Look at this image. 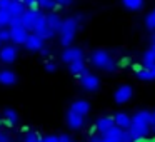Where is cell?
Here are the masks:
<instances>
[{"label": "cell", "instance_id": "obj_24", "mask_svg": "<svg viewBox=\"0 0 155 142\" xmlns=\"http://www.w3.org/2000/svg\"><path fill=\"white\" fill-rule=\"evenodd\" d=\"M37 5H38V8L47 10V12H55L58 8L55 0H37Z\"/></svg>", "mask_w": 155, "mask_h": 142}, {"label": "cell", "instance_id": "obj_12", "mask_svg": "<svg viewBox=\"0 0 155 142\" xmlns=\"http://www.w3.org/2000/svg\"><path fill=\"white\" fill-rule=\"evenodd\" d=\"M45 19H47V25L52 29V30L55 32V34H58V30H60L62 27V22H64V19L60 17V15L57 14V12H48V14H45Z\"/></svg>", "mask_w": 155, "mask_h": 142}, {"label": "cell", "instance_id": "obj_26", "mask_svg": "<svg viewBox=\"0 0 155 142\" xmlns=\"http://www.w3.org/2000/svg\"><path fill=\"white\" fill-rule=\"evenodd\" d=\"M122 4L128 10H140L143 7V0H122Z\"/></svg>", "mask_w": 155, "mask_h": 142}, {"label": "cell", "instance_id": "obj_1", "mask_svg": "<svg viewBox=\"0 0 155 142\" xmlns=\"http://www.w3.org/2000/svg\"><path fill=\"white\" fill-rule=\"evenodd\" d=\"M90 62H92L94 67H97L98 70H104V72H112L117 67V64H115V60L112 59V55L108 54L107 50H104V49H97V50L92 52Z\"/></svg>", "mask_w": 155, "mask_h": 142}, {"label": "cell", "instance_id": "obj_42", "mask_svg": "<svg viewBox=\"0 0 155 142\" xmlns=\"http://www.w3.org/2000/svg\"><path fill=\"white\" fill-rule=\"evenodd\" d=\"M152 42L155 44V32H153V35H152Z\"/></svg>", "mask_w": 155, "mask_h": 142}, {"label": "cell", "instance_id": "obj_31", "mask_svg": "<svg viewBox=\"0 0 155 142\" xmlns=\"http://www.w3.org/2000/svg\"><path fill=\"white\" fill-rule=\"evenodd\" d=\"M120 142H138V140L130 130H124V134H122V137H120Z\"/></svg>", "mask_w": 155, "mask_h": 142}, {"label": "cell", "instance_id": "obj_41", "mask_svg": "<svg viewBox=\"0 0 155 142\" xmlns=\"http://www.w3.org/2000/svg\"><path fill=\"white\" fill-rule=\"evenodd\" d=\"M12 0H0V8H8Z\"/></svg>", "mask_w": 155, "mask_h": 142}, {"label": "cell", "instance_id": "obj_29", "mask_svg": "<svg viewBox=\"0 0 155 142\" xmlns=\"http://www.w3.org/2000/svg\"><path fill=\"white\" fill-rule=\"evenodd\" d=\"M7 42H10V29L4 27V29H0V44L4 45Z\"/></svg>", "mask_w": 155, "mask_h": 142}, {"label": "cell", "instance_id": "obj_17", "mask_svg": "<svg viewBox=\"0 0 155 142\" xmlns=\"http://www.w3.org/2000/svg\"><path fill=\"white\" fill-rule=\"evenodd\" d=\"M128 130H130L132 134L137 137V140H142V139H145L148 134H150V127H147V125H142V124H134V122L130 124Z\"/></svg>", "mask_w": 155, "mask_h": 142}, {"label": "cell", "instance_id": "obj_3", "mask_svg": "<svg viewBox=\"0 0 155 142\" xmlns=\"http://www.w3.org/2000/svg\"><path fill=\"white\" fill-rule=\"evenodd\" d=\"M28 37V30H25L22 27L20 19H14L10 24V42H14V45H24L25 40Z\"/></svg>", "mask_w": 155, "mask_h": 142}, {"label": "cell", "instance_id": "obj_32", "mask_svg": "<svg viewBox=\"0 0 155 142\" xmlns=\"http://www.w3.org/2000/svg\"><path fill=\"white\" fill-rule=\"evenodd\" d=\"M24 142H42V137L37 134V132H28V134L25 135Z\"/></svg>", "mask_w": 155, "mask_h": 142}, {"label": "cell", "instance_id": "obj_9", "mask_svg": "<svg viewBox=\"0 0 155 142\" xmlns=\"http://www.w3.org/2000/svg\"><path fill=\"white\" fill-rule=\"evenodd\" d=\"M132 95H134V89H132L130 85H120V87L115 90L114 99H115L117 104H125V102H128L132 99Z\"/></svg>", "mask_w": 155, "mask_h": 142}, {"label": "cell", "instance_id": "obj_22", "mask_svg": "<svg viewBox=\"0 0 155 142\" xmlns=\"http://www.w3.org/2000/svg\"><path fill=\"white\" fill-rule=\"evenodd\" d=\"M122 134H124V129L117 127V125H114V127H110L107 132L104 134L105 139H108V140H115V142H120V137Z\"/></svg>", "mask_w": 155, "mask_h": 142}, {"label": "cell", "instance_id": "obj_43", "mask_svg": "<svg viewBox=\"0 0 155 142\" xmlns=\"http://www.w3.org/2000/svg\"><path fill=\"white\" fill-rule=\"evenodd\" d=\"M150 49H152V50L155 52V44H152V47H150Z\"/></svg>", "mask_w": 155, "mask_h": 142}, {"label": "cell", "instance_id": "obj_39", "mask_svg": "<svg viewBox=\"0 0 155 142\" xmlns=\"http://www.w3.org/2000/svg\"><path fill=\"white\" fill-rule=\"evenodd\" d=\"M58 139H60V142H74V139H72L70 135H65V134L58 135Z\"/></svg>", "mask_w": 155, "mask_h": 142}, {"label": "cell", "instance_id": "obj_34", "mask_svg": "<svg viewBox=\"0 0 155 142\" xmlns=\"http://www.w3.org/2000/svg\"><path fill=\"white\" fill-rule=\"evenodd\" d=\"M24 5H25V8H38L37 0H24Z\"/></svg>", "mask_w": 155, "mask_h": 142}, {"label": "cell", "instance_id": "obj_15", "mask_svg": "<svg viewBox=\"0 0 155 142\" xmlns=\"http://www.w3.org/2000/svg\"><path fill=\"white\" fill-rule=\"evenodd\" d=\"M150 119H152V110H137L132 115V122L134 124H142L150 127Z\"/></svg>", "mask_w": 155, "mask_h": 142}, {"label": "cell", "instance_id": "obj_44", "mask_svg": "<svg viewBox=\"0 0 155 142\" xmlns=\"http://www.w3.org/2000/svg\"><path fill=\"white\" fill-rule=\"evenodd\" d=\"M150 132H155V127H152V129H150Z\"/></svg>", "mask_w": 155, "mask_h": 142}, {"label": "cell", "instance_id": "obj_46", "mask_svg": "<svg viewBox=\"0 0 155 142\" xmlns=\"http://www.w3.org/2000/svg\"><path fill=\"white\" fill-rule=\"evenodd\" d=\"M0 49H2V44H0Z\"/></svg>", "mask_w": 155, "mask_h": 142}, {"label": "cell", "instance_id": "obj_35", "mask_svg": "<svg viewBox=\"0 0 155 142\" xmlns=\"http://www.w3.org/2000/svg\"><path fill=\"white\" fill-rule=\"evenodd\" d=\"M57 2V7H70L74 4V0H55Z\"/></svg>", "mask_w": 155, "mask_h": 142}, {"label": "cell", "instance_id": "obj_23", "mask_svg": "<svg viewBox=\"0 0 155 142\" xmlns=\"http://www.w3.org/2000/svg\"><path fill=\"white\" fill-rule=\"evenodd\" d=\"M12 20H14V17H12V14L7 8H0V29L10 27Z\"/></svg>", "mask_w": 155, "mask_h": 142}, {"label": "cell", "instance_id": "obj_20", "mask_svg": "<svg viewBox=\"0 0 155 142\" xmlns=\"http://www.w3.org/2000/svg\"><path fill=\"white\" fill-rule=\"evenodd\" d=\"M138 79L145 82H152L155 80V65H150V67H143L138 70Z\"/></svg>", "mask_w": 155, "mask_h": 142}, {"label": "cell", "instance_id": "obj_6", "mask_svg": "<svg viewBox=\"0 0 155 142\" xmlns=\"http://www.w3.org/2000/svg\"><path fill=\"white\" fill-rule=\"evenodd\" d=\"M24 47L27 49L28 52H40L42 49L45 47V40L32 32V34H28L27 40H25V44H24Z\"/></svg>", "mask_w": 155, "mask_h": 142}, {"label": "cell", "instance_id": "obj_36", "mask_svg": "<svg viewBox=\"0 0 155 142\" xmlns=\"http://www.w3.org/2000/svg\"><path fill=\"white\" fill-rule=\"evenodd\" d=\"M0 142H12L10 135H8L5 130H2V129H0Z\"/></svg>", "mask_w": 155, "mask_h": 142}, {"label": "cell", "instance_id": "obj_10", "mask_svg": "<svg viewBox=\"0 0 155 142\" xmlns=\"http://www.w3.org/2000/svg\"><path fill=\"white\" fill-rule=\"evenodd\" d=\"M114 125H115L114 115H102V117H98L97 122H95V129H97V132H100L102 135H104L110 127H114Z\"/></svg>", "mask_w": 155, "mask_h": 142}, {"label": "cell", "instance_id": "obj_4", "mask_svg": "<svg viewBox=\"0 0 155 142\" xmlns=\"http://www.w3.org/2000/svg\"><path fill=\"white\" fill-rule=\"evenodd\" d=\"M62 60L65 64H72V62H77V60H84V50L80 47H65L64 52H62Z\"/></svg>", "mask_w": 155, "mask_h": 142}, {"label": "cell", "instance_id": "obj_11", "mask_svg": "<svg viewBox=\"0 0 155 142\" xmlns=\"http://www.w3.org/2000/svg\"><path fill=\"white\" fill-rule=\"evenodd\" d=\"M70 110L75 112V114H78V115H82V117H85V115L90 112V104H88L87 100H84V99H78V100L72 102Z\"/></svg>", "mask_w": 155, "mask_h": 142}, {"label": "cell", "instance_id": "obj_27", "mask_svg": "<svg viewBox=\"0 0 155 142\" xmlns=\"http://www.w3.org/2000/svg\"><path fill=\"white\" fill-rule=\"evenodd\" d=\"M143 65L145 67H150V65H155V52L152 49H148L143 54Z\"/></svg>", "mask_w": 155, "mask_h": 142}, {"label": "cell", "instance_id": "obj_30", "mask_svg": "<svg viewBox=\"0 0 155 142\" xmlns=\"http://www.w3.org/2000/svg\"><path fill=\"white\" fill-rule=\"evenodd\" d=\"M45 24H47V19H45V14H42V12L38 10L37 17H35V22H34V29L40 27V25H45ZM32 32H34V30H32Z\"/></svg>", "mask_w": 155, "mask_h": 142}, {"label": "cell", "instance_id": "obj_8", "mask_svg": "<svg viewBox=\"0 0 155 142\" xmlns=\"http://www.w3.org/2000/svg\"><path fill=\"white\" fill-rule=\"evenodd\" d=\"M37 14H38V8H27V10L22 14L20 22H22V27H24L25 30H28V32L34 30V22H35Z\"/></svg>", "mask_w": 155, "mask_h": 142}, {"label": "cell", "instance_id": "obj_16", "mask_svg": "<svg viewBox=\"0 0 155 142\" xmlns=\"http://www.w3.org/2000/svg\"><path fill=\"white\" fill-rule=\"evenodd\" d=\"M17 74L8 69H2L0 70V85H14L17 84Z\"/></svg>", "mask_w": 155, "mask_h": 142}, {"label": "cell", "instance_id": "obj_2", "mask_svg": "<svg viewBox=\"0 0 155 142\" xmlns=\"http://www.w3.org/2000/svg\"><path fill=\"white\" fill-rule=\"evenodd\" d=\"M78 30V22L75 20V17H68L62 22V27L58 30V37H60V44L64 47H70L72 42L75 39V34Z\"/></svg>", "mask_w": 155, "mask_h": 142}, {"label": "cell", "instance_id": "obj_33", "mask_svg": "<svg viewBox=\"0 0 155 142\" xmlns=\"http://www.w3.org/2000/svg\"><path fill=\"white\" fill-rule=\"evenodd\" d=\"M45 70L47 72H55L57 70V64H55L54 60H47L45 62Z\"/></svg>", "mask_w": 155, "mask_h": 142}, {"label": "cell", "instance_id": "obj_38", "mask_svg": "<svg viewBox=\"0 0 155 142\" xmlns=\"http://www.w3.org/2000/svg\"><path fill=\"white\" fill-rule=\"evenodd\" d=\"M88 142H105V140H104V135H92L88 139Z\"/></svg>", "mask_w": 155, "mask_h": 142}, {"label": "cell", "instance_id": "obj_18", "mask_svg": "<svg viewBox=\"0 0 155 142\" xmlns=\"http://www.w3.org/2000/svg\"><path fill=\"white\" fill-rule=\"evenodd\" d=\"M114 120H115V125L120 127V129H124V130H128V127H130V124H132V117L128 114H125V112H118V114H115Z\"/></svg>", "mask_w": 155, "mask_h": 142}, {"label": "cell", "instance_id": "obj_37", "mask_svg": "<svg viewBox=\"0 0 155 142\" xmlns=\"http://www.w3.org/2000/svg\"><path fill=\"white\" fill-rule=\"evenodd\" d=\"M42 142H60V139L57 135H47V137H42Z\"/></svg>", "mask_w": 155, "mask_h": 142}, {"label": "cell", "instance_id": "obj_13", "mask_svg": "<svg viewBox=\"0 0 155 142\" xmlns=\"http://www.w3.org/2000/svg\"><path fill=\"white\" fill-rule=\"evenodd\" d=\"M84 124H85V120H84V117H82V115L75 114V112H72V110L67 112V125L70 129L78 130V129L84 127Z\"/></svg>", "mask_w": 155, "mask_h": 142}, {"label": "cell", "instance_id": "obj_25", "mask_svg": "<svg viewBox=\"0 0 155 142\" xmlns=\"http://www.w3.org/2000/svg\"><path fill=\"white\" fill-rule=\"evenodd\" d=\"M4 122H7V124H17L18 122V114L17 110H14V109H5L4 110Z\"/></svg>", "mask_w": 155, "mask_h": 142}, {"label": "cell", "instance_id": "obj_45", "mask_svg": "<svg viewBox=\"0 0 155 142\" xmlns=\"http://www.w3.org/2000/svg\"><path fill=\"white\" fill-rule=\"evenodd\" d=\"M2 122H4V119H0V125H2Z\"/></svg>", "mask_w": 155, "mask_h": 142}, {"label": "cell", "instance_id": "obj_14", "mask_svg": "<svg viewBox=\"0 0 155 142\" xmlns=\"http://www.w3.org/2000/svg\"><path fill=\"white\" fill-rule=\"evenodd\" d=\"M68 70H70L72 75H75V77H78V79L88 74V69H87V65H85L84 60H77V62L68 64Z\"/></svg>", "mask_w": 155, "mask_h": 142}, {"label": "cell", "instance_id": "obj_5", "mask_svg": "<svg viewBox=\"0 0 155 142\" xmlns=\"http://www.w3.org/2000/svg\"><path fill=\"white\" fill-rule=\"evenodd\" d=\"M18 49L15 45H2L0 49V62L2 64H12L17 60Z\"/></svg>", "mask_w": 155, "mask_h": 142}, {"label": "cell", "instance_id": "obj_28", "mask_svg": "<svg viewBox=\"0 0 155 142\" xmlns=\"http://www.w3.org/2000/svg\"><path fill=\"white\" fill-rule=\"evenodd\" d=\"M145 25H147L148 30L155 32V10H152L150 14L147 15V19H145Z\"/></svg>", "mask_w": 155, "mask_h": 142}, {"label": "cell", "instance_id": "obj_40", "mask_svg": "<svg viewBox=\"0 0 155 142\" xmlns=\"http://www.w3.org/2000/svg\"><path fill=\"white\" fill-rule=\"evenodd\" d=\"M40 55H42V57H44V59H48V57H50V55H52V52L50 50H48V49H42V50H40Z\"/></svg>", "mask_w": 155, "mask_h": 142}, {"label": "cell", "instance_id": "obj_7", "mask_svg": "<svg viewBox=\"0 0 155 142\" xmlns=\"http://www.w3.org/2000/svg\"><path fill=\"white\" fill-rule=\"evenodd\" d=\"M78 80H80L82 87H84L85 90H88V92H95L98 87H100V79H98L97 75L90 74V72H88L87 75H84V77H80Z\"/></svg>", "mask_w": 155, "mask_h": 142}, {"label": "cell", "instance_id": "obj_21", "mask_svg": "<svg viewBox=\"0 0 155 142\" xmlns=\"http://www.w3.org/2000/svg\"><path fill=\"white\" fill-rule=\"evenodd\" d=\"M34 34H35V35H38L40 39H44V40H50V39L55 35V32L52 30V29L48 27L47 24H45V25H40V27L34 29Z\"/></svg>", "mask_w": 155, "mask_h": 142}, {"label": "cell", "instance_id": "obj_19", "mask_svg": "<svg viewBox=\"0 0 155 142\" xmlns=\"http://www.w3.org/2000/svg\"><path fill=\"white\" fill-rule=\"evenodd\" d=\"M7 10L12 14V17H14V19H20V17H22V14H24V12L27 10V8H25L24 2H18V0H12Z\"/></svg>", "mask_w": 155, "mask_h": 142}]
</instances>
